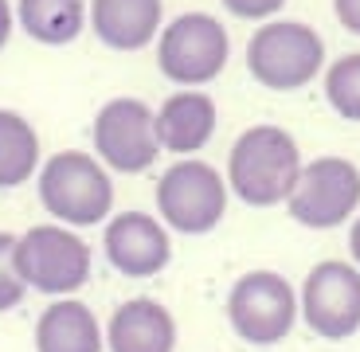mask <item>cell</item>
Returning <instances> with one entry per match:
<instances>
[{"mask_svg": "<svg viewBox=\"0 0 360 352\" xmlns=\"http://www.w3.org/2000/svg\"><path fill=\"white\" fill-rule=\"evenodd\" d=\"M231 55V39H227L224 24L207 12H184L161 32L157 44V63L180 86H200L212 82L227 67Z\"/></svg>", "mask_w": 360, "mask_h": 352, "instance_id": "cell-6", "label": "cell"}, {"mask_svg": "<svg viewBox=\"0 0 360 352\" xmlns=\"http://www.w3.org/2000/svg\"><path fill=\"white\" fill-rule=\"evenodd\" d=\"M157 145L169 153H196L216 133V102L200 91H180L165 98V106L153 114Z\"/></svg>", "mask_w": 360, "mask_h": 352, "instance_id": "cell-13", "label": "cell"}, {"mask_svg": "<svg viewBox=\"0 0 360 352\" xmlns=\"http://www.w3.org/2000/svg\"><path fill=\"white\" fill-rule=\"evenodd\" d=\"M20 27L47 47H63L86 24V0H20Z\"/></svg>", "mask_w": 360, "mask_h": 352, "instance_id": "cell-16", "label": "cell"}, {"mask_svg": "<svg viewBox=\"0 0 360 352\" xmlns=\"http://www.w3.org/2000/svg\"><path fill=\"white\" fill-rule=\"evenodd\" d=\"M333 8H337V20L352 36H360V0H333Z\"/></svg>", "mask_w": 360, "mask_h": 352, "instance_id": "cell-21", "label": "cell"}, {"mask_svg": "<svg viewBox=\"0 0 360 352\" xmlns=\"http://www.w3.org/2000/svg\"><path fill=\"white\" fill-rule=\"evenodd\" d=\"M39 164V137L27 117L0 110V188L24 184Z\"/></svg>", "mask_w": 360, "mask_h": 352, "instance_id": "cell-17", "label": "cell"}, {"mask_svg": "<svg viewBox=\"0 0 360 352\" xmlns=\"http://www.w3.org/2000/svg\"><path fill=\"white\" fill-rule=\"evenodd\" d=\"M110 352H172L176 348V321L153 298H129L114 309L106 325Z\"/></svg>", "mask_w": 360, "mask_h": 352, "instance_id": "cell-12", "label": "cell"}, {"mask_svg": "<svg viewBox=\"0 0 360 352\" xmlns=\"http://www.w3.org/2000/svg\"><path fill=\"white\" fill-rule=\"evenodd\" d=\"M39 200L59 223L90 227L102 223L114 204V184H110L106 169L94 157L79 153V149H63L51 161H44L39 172Z\"/></svg>", "mask_w": 360, "mask_h": 352, "instance_id": "cell-2", "label": "cell"}, {"mask_svg": "<svg viewBox=\"0 0 360 352\" xmlns=\"http://www.w3.org/2000/svg\"><path fill=\"white\" fill-rule=\"evenodd\" d=\"M297 313L325 341H345L360 329V270L349 262H317L302 282Z\"/></svg>", "mask_w": 360, "mask_h": 352, "instance_id": "cell-9", "label": "cell"}, {"mask_svg": "<svg viewBox=\"0 0 360 352\" xmlns=\"http://www.w3.org/2000/svg\"><path fill=\"white\" fill-rule=\"evenodd\" d=\"M106 259L126 278H153L169 266V231L145 211H122L106 223Z\"/></svg>", "mask_w": 360, "mask_h": 352, "instance_id": "cell-11", "label": "cell"}, {"mask_svg": "<svg viewBox=\"0 0 360 352\" xmlns=\"http://www.w3.org/2000/svg\"><path fill=\"white\" fill-rule=\"evenodd\" d=\"M349 251H352V259H356V266H360V219L352 223V231H349Z\"/></svg>", "mask_w": 360, "mask_h": 352, "instance_id": "cell-23", "label": "cell"}, {"mask_svg": "<svg viewBox=\"0 0 360 352\" xmlns=\"http://www.w3.org/2000/svg\"><path fill=\"white\" fill-rule=\"evenodd\" d=\"M27 286L16 270V239L8 231H0V313H8L24 301Z\"/></svg>", "mask_w": 360, "mask_h": 352, "instance_id": "cell-19", "label": "cell"}, {"mask_svg": "<svg viewBox=\"0 0 360 352\" xmlns=\"http://www.w3.org/2000/svg\"><path fill=\"white\" fill-rule=\"evenodd\" d=\"M297 298L282 274L274 270H251L231 286L227 294V321L235 337L255 348H270L290 337L297 321Z\"/></svg>", "mask_w": 360, "mask_h": 352, "instance_id": "cell-4", "label": "cell"}, {"mask_svg": "<svg viewBox=\"0 0 360 352\" xmlns=\"http://www.w3.org/2000/svg\"><path fill=\"white\" fill-rule=\"evenodd\" d=\"M224 4H227V12H235L243 20H262V16H274L286 0H224Z\"/></svg>", "mask_w": 360, "mask_h": 352, "instance_id": "cell-20", "label": "cell"}, {"mask_svg": "<svg viewBox=\"0 0 360 352\" xmlns=\"http://www.w3.org/2000/svg\"><path fill=\"white\" fill-rule=\"evenodd\" d=\"M94 149L98 157L117 172H145L157 161L161 145H157L153 110L141 98H110L94 114Z\"/></svg>", "mask_w": 360, "mask_h": 352, "instance_id": "cell-10", "label": "cell"}, {"mask_svg": "<svg viewBox=\"0 0 360 352\" xmlns=\"http://www.w3.org/2000/svg\"><path fill=\"white\" fill-rule=\"evenodd\" d=\"M302 176L297 141L278 126H251L239 133L227 157V184L251 208H274L290 200Z\"/></svg>", "mask_w": 360, "mask_h": 352, "instance_id": "cell-1", "label": "cell"}, {"mask_svg": "<svg viewBox=\"0 0 360 352\" xmlns=\"http://www.w3.org/2000/svg\"><path fill=\"white\" fill-rule=\"evenodd\" d=\"M90 24L106 47L137 51L161 27V0H90Z\"/></svg>", "mask_w": 360, "mask_h": 352, "instance_id": "cell-14", "label": "cell"}, {"mask_svg": "<svg viewBox=\"0 0 360 352\" xmlns=\"http://www.w3.org/2000/svg\"><path fill=\"white\" fill-rule=\"evenodd\" d=\"M8 36H12V4L0 0V47L8 44Z\"/></svg>", "mask_w": 360, "mask_h": 352, "instance_id": "cell-22", "label": "cell"}, {"mask_svg": "<svg viewBox=\"0 0 360 352\" xmlns=\"http://www.w3.org/2000/svg\"><path fill=\"white\" fill-rule=\"evenodd\" d=\"M157 208L169 227L184 235H207L227 211V184L212 164L176 161L157 181Z\"/></svg>", "mask_w": 360, "mask_h": 352, "instance_id": "cell-7", "label": "cell"}, {"mask_svg": "<svg viewBox=\"0 0 360 352\" xmlns=\"http://www.w3.org/2000/svg\"><path fill=\"white\" fill-rule=\"evenodd\" d=\"M247 67L266 91H297L325 67V44L309 24L274 20L262 24L247 44Z\"/></svg>", "mask_w": 360, "mask_h": 352, "instance_id": "cell-3", "label": "cell"}, {"mask_svg": "<svg viewBox=\"0 0 360 352\" xmlns=\"http://www.w3.org/2000/svg\"><path fill=\"white\" fill-rule=\"evenodd\" d=\"M325 98L349 122H360V51L341 55L329 71H325Z\"/></svg>", "mask_w": 360, "mask_h": 352, "instance_id": "cell-18", "label": "cell"}, {"mask_svg": "<svg viewBox=\"0 0 360 352\" xmlns=\"http://www.w3.org/2000/svg\"><path fill=\"white\" fill-rule=\"evenodd\" d=\"M36 352H102V325L90 306L63 298L36 321Z\"/></svg>", "mask_w": 360, "mask_h": 352, "instance_id": "cell-15", "label": "cell"}, {"mask_svg": "<svg viewBox=\"0 0 360 352\" xmlns=\"http://www.w3.org/2000/svg\"><path fill=\"white\" fill-rule=\"evenodd\" d=\"M16 270L27 289L39 294H75L90 278V247L59 223H39L16 239Z\"/></svg>", "mask_w": 360, "mask_h": 352, "instance_id": "cell-5", "label": "cell"}, {"mask_svg": "<svg viewBox=\"0 0 360 352\" xmlns=\"http://www.w3.org/2000/svg\"><path fill=\"white\" fill-rule=\"evenodd\" d=\"M360 204V169L345 157H321L314 164H302L294 192H290L286 208L297 223L306 227H337L356 211Z\"/></svg>", "mask_w": 360, "mask_h": 352, "instance_id": "cell-8", "label": "cell"}]
</instances>
